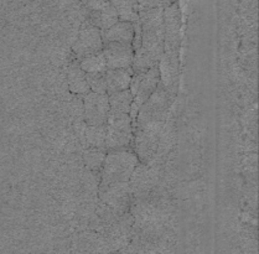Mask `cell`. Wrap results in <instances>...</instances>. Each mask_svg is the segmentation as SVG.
<instances>
[{"label":"cell","instance_id":"cell-1","mask_svg":"<svg viewBox=\"0 0 259 254\" xmlns=\"http://www.w3.org/2000/svg\"><path fill=\"white\" fill-rule=\"evenodd\" d=\"M142 44L134 51L132 70L142 73L158 66L164 54V8L139 10Z\"/></svg>","mask_w":259,"mask_h":254},{"label":"cell","instance_id":"cell-2","mask_svg":"<svg viewBox=\"0 0 259 254\" xmlns=\"http://www.w3.org/2000/svg\"><path fill=\"white\" fill-rule=\"evenodd\" d=\"M138 164H139V159L133 151H109L101 167L102 178L99 186L129 182V179Z\"/></svg>","mask_w":259,"mask_h":254},{"label":"cell","instance_id":"cell-3","mask_svg":"<svg viewBox=\"0 0 259 254\" xmlns=\"http://www.w3.org/2000/svg\"><path fill=\"white\" fill-rule=\"evenodd\" d=\"M165 121L166 120H155L134 125V149L138 159L143 164H149L155 155Z\"/></svg>","mask_w":259,"mask_h":254},{"label":"cell","instance_id":"cell-4","mask_svg":"<svg viewBox=\"0 0 259 254\" xmlns=\"http://www.w3.org/2000/svg\"><path fill=\"white\" fill-rule=\"evenodd\" d=\"M133 139V121L125 113L109 112L106 123V150H126Z\"/></svg>","mask_w":259,"mask_h":254},{"label":"cell","instance_id":"cell-5","mask_svg":"<svg viewBox=\"0 0 259 254\" xmlns=\"http://www.w3.org/2000/svg\"><path fill=\"white\" fill-rule=\"evenodd\" d=\"M175 96V93H172L171 91L164 87L161 82H159L158 87L138 112L134 125L148 123V121L166 120L167 110L171 107Z\"/></svg>","mask_w":259,"mask_h":254},{"label":"cell","instance_id":"cell-6","mask_svg":"<svg viewBox=\"0 0 259 254\" xmlns=\"http://www.w3.org/2000/svg\"><path fill=\"white\" fill-rule=\"evenodd\" d=\"M159 82H160V74H159L158 66H154L145 72L133 74L131 86H129V91L133 96V103H132L129 115H131L133 124L136 123V118L139 109L150 97L151 93L155 91Z\"/></svg>","mask_w":259,"mask_h":254},{"label":"cell","instance_id":"cell-7","mask_svg":"<svg viewBox=\"0 0 259 254\" xmlns=\"http://www.w3.org/2000/svg\"><path fill=\"white\" fill-rule=\"evenodd\" d=\"M103 49L102 31L97 26L86 20L79 29L76 43L73 44V54L77 60H81L88 55L96 54Z\"/></svg>","mask_w":259,"mask_h":254},{"label":"cell","instance_id":"cell-8","mask_svg":"<svg viewBox=\"0 0 259 254\" xmlns=\"http://www.w3.org/2000/svg\"><path fill=\"white\" fill-rule=\"evenodd\" d=\"M108 114V95L88 92L83 96V118L87 125H106Z\"/></svg>","mask_w":259,"mask_h":254},{"label":"cell","instance_id":"cell-9","mask_svg":"<svg viewBox=\"0 0 259 254\" xmlns=\"http://www.w3.org/2000/svg\"><path fill=\"white\" fill-rule=\"evenodd\" d=\"M181 44V15L178 4L164 8V51L179 54Z\"/></svg>","mask_w":259,"mask_h":254},{"label":"cell","instance_id":"cell-10","mask_svg":"<svg viewBox=\"0 0 259 254\" xmlns=\"http://www.w3.org/2000/svg\"><path fill=\"white\" fill-rule=\"evenodd\" d=\"M102 51L106 57L108 70L129 68L133 65L134 49L131 44L104 43Z\"/></svg>","mask_w":259,"mask_h":254},{"label":"cell","instance_id":"cell-11","mask_svg":"<svg viewBox=\"0 0 259 254\" xmlns=\"http://www.w3.org/2000/svg\"><path fill=\"white\" fill-rule=\"evenodd\" d=\"M156 176L158 175H156L155 167L139 162L128 182L132 197L139 198L148 194L151 187L155 185Z\"/></svg>","mask_w":259,"mask_h":254},{"label":"cell","instance_id":"cell-12","mask_svg":"<svg viewBox=\"0 0 259 254\" xmlns=\"http://www.w3.org/2000/svg\"><path fill=\"white\" fill-rule=\"evenodd\" d=\"M158 68L161 84L176 95L179 84V54L164 51Z\"/></svg>","mask_w":259,"mask_h":254},{"label":"cell","instance_id":"cell-13","mask_svg":"<svg viewBox=\"0 0 259 254\" xmlns=\"http://www.w3.org/2000/svg\"><path fill=\"white\" fill-rule=\"evenodd\" d=\"M99 197L101 201L109 208L119 211L122 207L128 205L131 200V190L128 182L122 184H112L106 186H99Z\"/></svg>","mask_w":259,"mask_h":254},{"label":"cell","instance_id":"cell-14","mask_svg":"<svg viewBox=\"0 0 259 254\" xmlns=\"http://www.w3.org/2000/svg\"><path fill=\"white\" fill-rule=\"evenodd\" d=\"M134 23L119 20L109 29L102 31V38L104 43H122L131 44L134 40Z\"/></svg>","mask_w":259,"mask_h":254},{"label":"cell","instance_id":"cell-15","mask_svg":"<svg viewBox=\"0 0 259 254\" xmlns=\"http://www.w3.org/2000/svg\"><path fill=\"white\" fill-rule=\"evenodd\" d=\"M133 74L134 72L132 67L107 70L104 72L107 83V95H112V93L119 92V91L128 90Z\"/></svg>","mask_w":259,"mask_h":254},{"label":"cell","instance_id":"cell-16","mask_svg":"<svg viewBox=\"0 0 259 254\" xmlns=\"http://www.w3.org/2000/svg\"><path fill=\"white\" fill-rule=\"evenodd\" d=\"M67 81L68 88L73 95L84 96L88 92H91L90 84H88L86 78V72L79 66L78 60L73 61L70 63L67 68Z\"/></svg>","mask_w":259,"mask_h":254},{"label":"cell","instance_id":"cell-17","mask_svg":"<svg viewBox=\"0 0 259 254\" xmlns=\"http://www.w3.org/2000/svg\"><path fill=\"white\" fill-rule=\"evenodd\" d=\"M87 20L95 26H97L101 31H104V30L109 29V27H112L113 25L119 21V15H118L117 10L114 9V7L109 2L106 7L97 10V12L88 13Z\"/></svg>","mask_w":259,"mask_h":254},{"label":"cell","instance_id":"cell-18","mask_svg":"<svg viewBox=\"0 0 259 254\" xmlns=\"http://www.w3.org/2000/svg\"><path fill=\"white\" fill-rule=\"evenodd\" d=\"M117 10L119 20L137 23L139 21V7L137 0H109Z\"/></svg>","mask_w":259,"mask_h":254},{"label":"cell","instance_id":"cell-19","mask_svg":"<svg viewBox=\"0 0 259 254\" xmlns=\"http://www.w3.org/2000/svg\"><path fill=\"white\" fill-rule=\"evenodd\" d=\"M109 101V112L114 113H125L129 114L131 113V107L133 103V96L132 92L128 90L119 91V92L112 93L108 95Z\"/></svg>","mask_w":259,"mask_h":254},{"label":"cell","instance_id":"cell-20","mask_svg":"<svg viewBox=\"0 0 259 254\" xmlns=\"http://www.w3.org/2000/svg\"><path fill=\"white\" fill-rule=\"evenodd\" d=\"M79 66L82 70L86 73H98V72H106L108 70L107 67V61L104 57L103 51L96 52V54L88 55L83 59L78 60Z\"/></svg>","mask_w":259,"mask_h":254},{"label":"cell","instance_id":"cell-21","mask_svg":"<svg viewBox=\"0 0 259 254\" xmlns=\"http://www.w3.org/2000/svg\"><path fill=\"white\" fill-rule=\"evenodd\" d=\"M83 137L87 143V148H98L106 150V145H104V143H106V125H87L84 129Z\"/></svg>","mask_w":259,"mask_h":254},{"label":"cell","instance_id":"cell-22","mask_svg":"<svg viewBox=\"0 0 259 254\" xmlns=\"http://www.w3.org/2000/svg\"><path fill=\"white\" fill-rule=\"evenodd\" d=\"M106 159V150L98 148H87L83 153L84 164L90 170L97 171L103 165Z\"/></svg>","mask_w":259,"mask_h":254},{"label":"cell","instance_id":"cell-23","mask_svg":"<svg viewBox=\"0 0 259 254\" xmlns=\"http://www.w3.org/2000/svg\"><path fill=\"white\" fill-rule=\"evenodd\" d=\"M86 78H87L88 84H90L91 92L103 93V95H107V83H106V76H104V72L86 73Z\"/></svg>","mask_w":259,"mask_h":254},{"label":"cell","instance_id":"cell-24","mask_svg":"<svg viewBox=\"0 0 259 254\" xmlns=\"http://www.w3.org/2000/svg\"><path fill=\"white\" fill-rule=\"evenodd\" d=\"M139 10L155 9V8H165L170 5L174 0H137Z\"/></svg>","mask_w":259,"mask_h":254},{"label":"cell","instance_id":"cell-25","mask_svg":"<svg viewBox=\"0 0 259 254\" xmlns=\"http://www.w3.org/2000/svg\"><path fill=\"white\" fill-rule=\"evenodd\" d=\"M82 3L84 8L87 9L88 13L91 12H97V10L102 9L103 7H106L109 3V0H79Z\"/></svg>","mask_w":259,"mask_h":254}]
</instances>
